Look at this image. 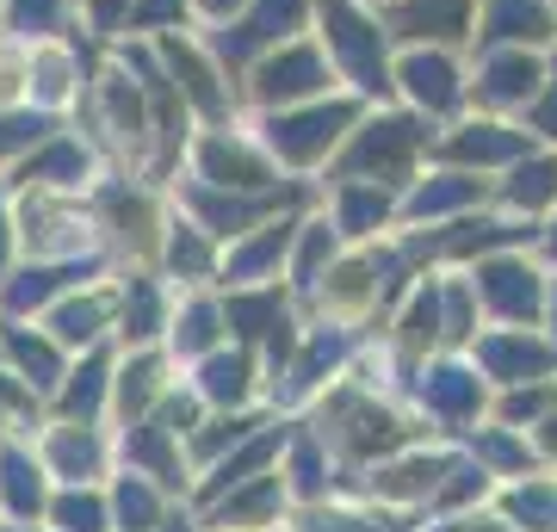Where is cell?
Segmentation results:
<instances>
[{
    "label": "cell",
    "instance_id": "cell-3",
    "mask_svg": "<svg viewBox=\"0 0 557 532\" xmlns=\"http://www.w3.org/2000/svg\"><path fill=\"white\" fill-rule=\"evenodd\" d=\"M205 161H211V174H236L230 180V186H260V180H267V168H255V161L242 156V149H230V143H211V149H205Z\"/></svg>",
    "mask_w": 557,
    "mask_h": 532
},
{
    "label": "cell",
    "instance_id": "cell-11",
    "mask_svg": "<svg viewBox=\"0 0 557 532\" xmlns=\"http://www.w3.org/2000/svg\"><path fill=\"white\" fill-rule=\"evenodd\" d=\"M119 391H124V403H131V396H137V403H143V396L156 391V366H131V372H124V384H119Z\"/></svg>",
    "mask_w": 557,
    "mask_h": 532
},
{
    "label": "cell",
    "instance_id": "cell-5",
    "mask_svg": "<svg viewBox=\"0 0 557 532\" xmlns=\"http://www.w3.org/2000/svg\"><path fill=\"white\" fill-rule=\"evenodd\" d=\"M292 13H298V0H260V13H255V25H248V38L242 44L273 38V25H292Z\"/></svg>",
    "mask_w": 557,
    "mask_h": 532
},
{
    "label": "cell",
    "instance_id": "cell-12",
    "mask_svg": "<svg viewBox=\"0 0 557 532\" xmlns=\"http://www.w3.org/2000/svg\"><path fill=\"white\" fill-rule=\"evenodd\" d=\"M13 13H20V25H50L57 20V0H13Z\"/></svg>",
    "mask_w": 557,
    "mask_h": 532
},
{
    "label": "cell",
    "instance_id": "cell-10",
    "mask_svg": "<svg viewBox=\"0 0 557 532\" xmlns=\"http://www.w3.org/2000/svg\"><path fill=\"white\" fill-rule=\"evenodd\" d=\"M44 119H0V149H20V143H38Z\"/></svg>",
    "mask_w": 557,
    "mask_h": 532
},
{
    "label": "cell",
    "instance_id": "cell-6",
    "mask_svg": "<svg viewBox=\"0 0 557 532\" xmlns=\"http://www.w3.org/2000/svg\"><path fill=\"white\" fill-rule=\"evenodd\" d=\"M94 322H100V304H69V310H57V335L87 341L94 335Z\"/></svg>",
    "mask_w": 557,
    "mask_h": 532
},
{
    "label": "cell",
    "instance_id": "cell-9",
    "mask_svg": "<svg viewBox=\"0 0 557 532\" xmlns=\"http://www.w3.org/2000/svg\"><path fill=\"white\" fill-rule=\"evenodd\" d=\"M242 384H248V366L242 359H218L211 366V391L218 396H242Z\"/></svg>",
    "mask_w": 557,
    "mask_h": 532
},
{
    "label": "cell",
    "instance_id": "cell-15",
    "mask_svg": "<svg viewBox=\"0 0 557 532\" xmlns=\"http://www.w3.org/2000/svg\"><path fill=\"white\" fill-rule=\"evenodd\" d=\"M211 7H236V0H211Z\"/></svg>",
    "mask_w": 557,
    "mask_h": 532
},
{
    "label": "cell",
    "instance_id": "cell-14",
    "mask_svg": "<svg viewBox=\"0 0 557 532\" xmlns=\"http://www.w3.org/2000/svg\"><path fill=\"white\" fill-rule=\"evenodd\" d=\"M119 7H124V0H100V20L112 25V20H119Z\"/></svg>",
    "mask_w": 557,
    "mask_h": 532
},
{
    "label": "cell",
    "instance_id": "cell-8",
    "mask_svg": "<svg viewBox=\"0 0 557 532\" xmlns=\"http://www.w3.org/2000/svg\"><path fill=\"white\" fill-rule=\"evenodd\" d=\"M81 168H87V161H81V149H50L32 174H38V180H62V174H81Z\"/></svg>",
    "mask_w": 557,
    "mask_h": 532
},
{
    "label": "cell",
    "instance_id": "cell-1",
    "mask_svg": "<svg viewBox=\"0 0 557 532\" xmlns=\"http://www.w3.org/2000/svg\"><path fill=\"white\" fill-rule=\"evenodd\" d=\"M322 81V69L310 57H298V50H285V57H273L267 69H260V94L267 99H285V94H310Z\"/></svg>",
    "mask_w": 557,
    "mask_h": 532
},
{
    "label": "cell",
    "instance_id": "cell-7",
    "mask_svg": "<svg viewBox=\"0 0 557 532\" xmlns=\"http://www.w3.org/2000/svg\"><path fill=\"white\" fill-rule=\"evenodd\" d=\"M496 25L508 32V38H539V32H545V20H539L533 7H520V0H515V7H502Z\"/></svg>",
    "mask_w": 557,
    "mask_h": 532
},
{
    "label": "cell",
    "instance_id": "cell-2",
    "mask_svg": "<svg viewBox=\"0 0 557 532\" xmlns=\"http://www.w3.org/2000/svg\"><path fill=\"white\" fill-rule=\"evenodd\" d=\"M335 124H341V112H317V119H292V124H278V131H273V143L285 149V156H317L322 143L335 137Z\"/></svg>",
    "mask_w": 557,
    "mask_h": 532
},
{
    "label": "cell",
    "instance_id": "cell-4",
    "mask_svg": "<svg viewBox=\"0 0 557 532\" xmlns=\"http://www.w3.org/2000/svg\"><path fill=\"white\" fill-rule=\"evenodd\" d=\"M409 81H416V94L428 99V106H446V99H453V69H446V62L416 57L409 62Z\"/></svg>",
    "mask_w": 557,
    "mask_h": 532
},
{
    "label": "cell",
    "instance_id": "cell-13",
    "mask_svg": "<svg viewBox=\"0 0 557 532\" xmlns=\"http://www.w3.org/2000/svg\"><path fill=\"white\" fill-rule=\"evenodd\" d=\"M174 7H180V0H143V13H137V20H168Z\"/></svg>",
    "mask_w": 557,
    "mask_h": 532
}]
</instances>
